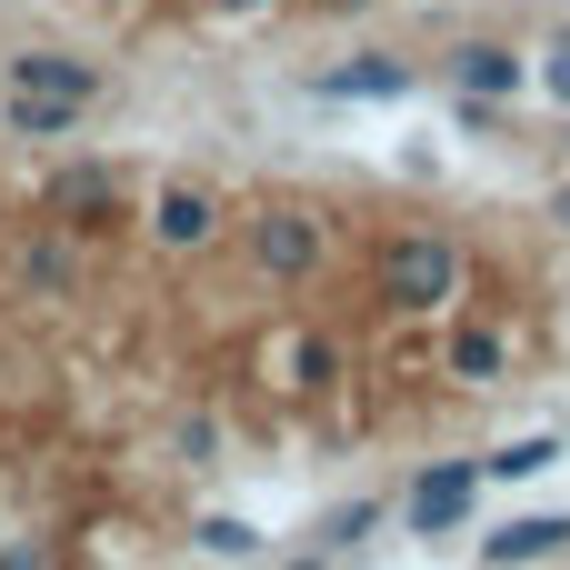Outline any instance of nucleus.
<instances>
[{
	"mask_svg": "<svg viewBox=\"0 0 570 570\" xmlns=\"http://www.w3.org/2000/svg\"><path fill=\"white\" fill-rule=\"evenodd\" d=\"M551 220H561V230H570V190H551Z\"/></svg>",
	"mask_w": 570,
	"mask_h": 570,
	"instance_id": "19",
	"label": "nucleus"
},
{
	"mask_svg": "<svg viewBox=\"0 0 570 570\" xmlns=\"http://www.w3.org/2000/svg\"><path fill=\"white\" fill-rule=\"evenodd\" d=\"M190 551H210V561H261V531L250 521H230V511H210V521H190Z\"/></svg>",
	"mask_w": 570,
	"mask_h": 570,
	"instance_id": "12",
	"label": "nucleus"
},
{
	"mask_svg": "<svg viewBox=\"0 0 570 570\" xmlns=\"http://www.w3.org/2000/svg\"><path fill=\"white\" fill-rule=\"evenodd\" d=\"M371 301L391 321H431L461 301V240L451 230H391L381 261H371Z\"/></svg>",
	"mask_w": 570,
	"mask_h": 570,
	"instance_id": "1",
	"label": "nucleus"
},
{
	"mask_svg": "<svg viewBox=\"0 0 570 570\" xmlns=\"http://www.w3.org/2000/svg\"><path fill=\"white\" fill-rule=\"evenodd\" d=\"M551 461H561V441H541V431H531V441H501V451L481 461V481H541Z\"/></svg>",
	"mask_w": 570,
	"mask_h": 570,
	"instance_id": "13",
	"label": "nucleus"
},
{
	"mask_svg": "<svg viewBox=\"0 0 570 570\" xmlns=\"http://www.w3.org/2000/svg\"><path fill=\"white\" fill-rule=\"evenodd\" d=\"M40 220H50L60 240H100V230L120 220V170H110V160H70V170L40 190Z\"/></svg>",
	"mask_w": 570,
	"mask_h": 570,
	"instance_id": "3",
	"label": "nucleus"
},
{
	"mask_svg": "<svg viewBox=\"0 0 570 570\" xmlns=\"http://www.w3.org/2000/svg\"><path fill=\"white\" fill-rule=\"evenodd\" d=\"M521 80H531V70H521V50H501V40H461V50H451V90H461V100H521Z\"/></svg>",
	"mask_w": 570,
	"mask_h": 570,
	"instance_id": "7",
	"label": "nucleus"
},
{
	"mask_svg": "<svg viewBox=\"0 0 570 570\" xmlns=\"http://www.w3.org/2000/svg\"><path fill=\"white\" fill-rule=\"evenodd\" d=\"M541 90H551V100H561V110H570V30H561V40H551V60H541Z\"/></svg>",
	"mask_w": 570,
	"mask_h": 570,
	"instance_id": "17",
	"label": "nucleus"
},
{
	"mask_svg": "<svg viewBox=\"0 0 570 570\" xmlns=\"http://www.w3.org/2000/svg\"><path fill=\"white\" fill-rule=\"evenodd\" d=\"M220 220H230V210H220V190H200V180H170V190L150 200V240H160V250H210Z\"/></svg>",
	"mask_w": 570,
	"mask_h": 570,
	"instance_id": "4",
	"label": "nucleus"
},
{
	"mask_svg": "<svg viewBox=\"0 0 570 570\" xmlns=\"http://www.w3.org/2000/svg\"><path fill=\"white\" fill-rule=\"evenodd\" d=\"M210 10H230V20H240V10H271V0H210Z\"/></svg>",
	"mask_w": 570,
	"mask_h": 570,
	"instance_id": "18",
	"label": "nucleus"
},
{
	"mask_svg": "<svg viewBox=\"0 0 570 570\" xmlns=\"http://www.w3.org/2000/svg\"><path fill=\"white\" fill-rule=\"evenodd\" d=\"M70 120H80V100H20V90H10V130H20V140H60Z\"/></svg>",
	"mask_w": 570,
	"mask_h": 570,
	"instance_id": "14",
	"label": "nucleus"
},
{
	"mask_svg": "<svg viewBox=\"0 0 570 570\" xmlns=\"http://www.w3.org/2000/svg\"><path fill=\"white\" fill-rule=\"evenodd\" d=\"M561 541H570V521H561V511H541V521H511V531H491L481 551H491V570H531V561H551Z\"/></svg>",
	"mask_w": 570,
	"mask_h": 570,
	"instance_id": "9",
	"label": "nucleus"
},
{
	"mask_svg": "<svg viewBox=\"0 0 570 570\" xmlns=\"http://www.w3.org/2000/svg\"><path fill=\"white\" fill-rule=\"evenodd\" d=\"M311 90H321V100H401V90H411V60L371 50V60H341V70H321Z\"/></svg>",
	"mask_w": 570,
	"mask_h": 570,
	"instance_id": "8",
	"label": "nucleus"
},
{
	"mask_svg": "<svg viewBox=\"0 0 570 570\" xmlns=\"http://www.w3.org/2000/svg\"><path fill=\"white\" fill-rule=\"evenodd\" d=\"M281 570H331V561H281Z\"/></svg>",
	"mask_w": 570,
	"mask_h": 570,
	"instance_id": "20",
	"label": "nucleus"
},
{
	"mask_svg": "<svg viewBox=\"0 0 570 570\" xmlns=\"http://www.w3.org/2000/svg\"><path fill=\"white\" fill-rule=\"evenodd\" d=\"M20 281H30V291H70V250H60V240H30V250H20Z\"/></svg>",
	"mask_w": 570,
	"mask_h": 570,
	"instance_id": "15",
	"label": "nucleus"
},
{
	"mask_svg": "<svg viewBox=\"0 0 570 570\" xmlns=\"http://www.w3.org/2000/svg\"><path fill=\"white\" fill-rule=\"evenodd\" d=\"M501 371H511L501 331H451V381H501Z\"/></svg>",
	"mask_w": 570,
	"mask_h": 570,
	"instance_id": "11",
	"label": "nucleus"
},
{
	"mask_svg": "<svg viewBox=\"0 0 570 570\" xmlns=\"http://www.w3.org/2000/svg\"><path fill=\"white\" fill-rule=\"evenodd\" d=\"M0 570H60V541H10Z\"/></svg>",
	"mask_w": 570,
	"mask_h": 570,
	"instance_id": "16",
	"label": "nucleus"
},
{
	"mask_svg": "<svg viewBox=\"0 0 570 570\" xmlns=\"http://www.w3.org/2000/svg\"><path fill=\"white\" fill-rule=\"evenodd\" d=\"M471 501H481V461H441L411 481V531H461Z\"/></svg>",
	"mask_w": 570,
	"mask_h": 570,
	"instance_id": "5",
	"label": "nucleus"
},
{
	"mask_svg": "<svg viewBox=\"0 0 570 570\" xmlns=\"http://www.w3.org/2000/svg\"><path fill=\"white\" fill-rule=\"evenodd\" d=\"M240 250H250V271H261V281L301 291V281H321V261H331V220H321V210H301V200H271V210H250Z\"/></svg>",
	"mask_w": 570,
	"mask_h": 570,
	"instance_id": "2",
	"label": "nucleus"
},
{
	"mask_svg": "<svg viewBox=\"0 0 570 570\" xmlns=\"http://www.w3.org/2000/svg\"><path fill=\"white\" fill-rule=\"evenodd\" d=\"M261 361H271V371H291V391H321V381H331V341H321V331H281Z\"/></svg>",
	"mask_w": 570,
	"mask_h": 570,
	"instance_id": "10",
	"label": "nucleus"
},
{
	"mask_svg": "<svg viewBox=\"0 0 570 570\" xmlns=\"http://www.w3.org/2000/svg\"><path fill=\"white\" fill-rule=\"evenodd\" d=\"M10 90H20V100H80V110H90V100H100V70L70 60V50H20V60H10Z\"/></svg>",
	"mask_w": 570,
	"mask_h": 570,
	"instance_id": "6",
	"label": "nucleus"
}]
</instances>
